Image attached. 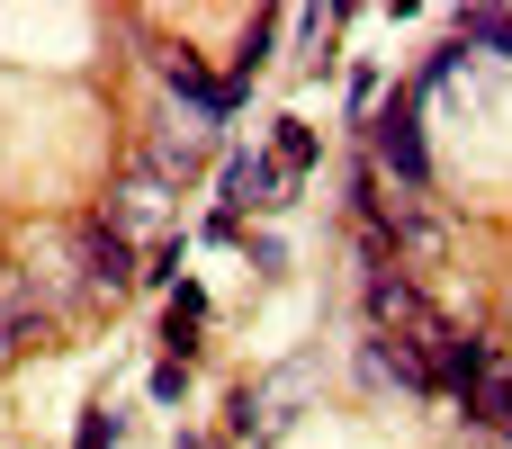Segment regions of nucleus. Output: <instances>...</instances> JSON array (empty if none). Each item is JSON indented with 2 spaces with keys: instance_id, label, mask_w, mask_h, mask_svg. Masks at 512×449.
I'll return each instance as SVG.
<instances>
[{
  "instance_id": "f257e3e1",
  "label": "nucleus",
  "mask_w": 512,
  "mask_h": 449,
  "mask_svg": "<svg viewBox=\"0 0 512 449\" xmlns=\"http://www.w3.org/2000/svg\"><path fill=\"white\" fill-rule=\"evenodd\" d=\"M360 216H369V243H396V261H405V270H441V261H450L441 216H432L414 189H387L378 171H360Z\"/></svg>"
},
{
  "instance_id": "f03ea898",
  "label": "nucleus",
  "mask_w": 512,
  "mask_h": 449,
  "mask_svg": "<svg viewBox=\"0 0 512 449\" xmlns=\"http://www.w3.org/2000/svg\"><path fill=\"white\" fill-rule=\"evenodd\" d=\"M99 225H108V234H126L135 252H153V243H171V234H180V216H171V189H162V180H153L144 162H135V171H126V180L108 189Z\"/></svg>"
},
{
  "instance_id": "7ed1b4c3",
  "label": "nucleus",
  "mask_w": 512,
  "mask_h": 449,
  "mask_svg": "<svg viewBox=\"0 0 512 449\" xmlns=\"http://www.w3.org/2000/svg\"><path fill=\"white\" fill-rule=\"evenodd\" d=\"M369 144H378V171H396L405 189H423V180H432V153H423V117H414V90L378 99V117H369Z\"/></svg>"
},
{
  "instance_id": "20e7f679",
  "label": "nucleus",
  "mask_w": 512,
  "mask_h": 449,
  "mask_svg": "<svg viewBox=\"0 0 512 449\" xmlns=\"http://www.w3.org/2000/svg\"><path fill=\"white\" fill-rule=\"evenodd\" d=\"M207 153H216V126H207V117H162L153 144H144V171H153L162 189H180V180L207 171Z\"/></svg>"
},
{
  "instance_id": "39448f33",
  "label": "nucleus",
  "mask_w": 512,
  "mask_h": 449,
  "mask_svg": "<svg viewBox=\"0 0 512 449\" xmlns=\"http://www.w3.org/2000/svg\"><path fill=\"white\" fill-rule=\"evenodd\" d=\"M72 252H81V288H90V297H126V288H144V270H135V243H126V234H108L99 216L72 234Z\"/></svg>"
},
{
  "instance_id": "423d86ee",
  "label": "nucleus",
  "mask_w": 512,
  "mask_h": 449,
  "mask_svg": "<svg viewBox=\"0 0 512 449\" xmlns=\"http://www.w3.org/2000/svg\"><path fill=\"white\" fill-rule=\"evenodd\" d=\"M288 189H297V180H288L270 153H234V162H225V216H279Z\"/></svg>"
},
{
  "instance_id": "0eeeda50",
  "label": "nucleus",
  "mask_w": 512,
  "mask_h": 449,
  "mask_svg": "<svg viewBox=\"0 0 512 449\" xmlns=\"http://www.w3.org/2000/svg\"><path fill=\"white\" fill-rule=\"evenodd\" d=\"M198 333H207V288L198 279H180L171 297H162V360H198Z\"/></svg>"
},
{
  "instance_id": "6e6552de",
  "label": "nucleus",
  "mask_w": 512,
  "mask_h": 449,
  "mask_svg": "<svg viewBox=\"0 0 512 449\" xmlns=\"http://www.w3.org/2000/svg\"><path fill=\"white\" fill-rule=\"evenodd\" d=\"M459 414H468V423H486V432H504V441H512V360H495V351H486V369L468 378Z\"/></svg>"
},
{
  "instance_id": "1a4fd4ad",
  "label": "nucleus",
  "mask_w": 512,
  "mask_h": 449,
  "mask_svg": "<svg viewBox=\"0 0 512 449\" xmlns=\"http://www.w3.org/2000/svg\"><path fill=\"white\" fill-rule=\"evenodd\" d=\"M45 333V306H36V279H0V369Z\"/></svg>"
},
{
  "instance_id": "9d476101",
  "label": "nucleus",
  "mask_w": 512,
  "mask_h": 449,
  "mask_svg": "<svg viewBox=\"0 0 512 449\" xmlns=\"http://www.w3.org/2000/svg\"><path fill=\"white\" fill-rule=\"evenodd\" d=\"M261 153H270V162H279V171H288V180H306V171H315V153H324V135H315V126H306V117H279V126H270V144H261Z\"/></svg>"
},
{
  "instance_id": "9b49d317",
  "label": "nucleus",
  "mask_w": 512,
  "mask_h": 449,
  "mask_svg": "<svg viewBox=\"0 0 512 449\" xmlns=\"http://www.w3.org/2000/svg\"><path fill=\"white\" fill-rule=\"evenodd\" d=\"M279 27H288L279 9H261V18L243 27V45H234V99H243V90H252V72L270 63V45H279Z\"/></svg>"
},
{
  "instance_id": "f8f14e48",
  "label": "nucleus",
  "mask_w": 512,
  "mask_h": 449,
  "mask_svg": "<svg viewBox=\"0 0 512 449\" xmlns=\"http://www.w3.org/2000/svg\"><path fill=\"white\" fill-rule=\"evenodd\" d=\"M459 45L504 54V63H512V9H468V18H459Z\"/></svg>"
},
{
  "instance_id": "ddd939ff",
  "label": "nucleus",
  "mask_w": 512,
  "mask_h": 449,
  "mask_svg": "<svg viewBox=\"0 0 512 449\" xmlns=\"http://www.w3.org/2000/svg\"><path fill=\"white\" fill-rule=\"evenodd\" d=\"M117 441H126V414H117L108 396H90V405H81V441H72V449H117Z\"/></svg>"
},
{
  "instance_id": "4468645a",
  "label": "nucleus",
  "mask_w": 512,
  "mask_h": 449,
  "mask_svg": "<svg viewBox=\"0 0 512 449\" xmlns=\"http://www.w3.org/2000/svg\"><path fill=\"white\" fill-rule=\"evenodd\" d=\"M243 243H252V270H261V279H279V270H288V252H279L270 234H243Z\"/></svg>"
},
{
  "instance_id": "2eb2a0df",
  "label": "nucleus",
  "mask_w": 512,
  "mask_h": 449,
  "mask_svg": "<svg viewBox=\"0 0 512 449\" xmlns=\"http://www.w3.org/2000/svg\"><path fill=\"white\" fill-rule=\"evenodd\" d=\"M180 387H189V369H180V360H162V369H153V405H180Z\"/></svg>"
},
{
  "instance_id": "dca6fc26",
  "label": "nucleus",
  "mask_w": 512,
  "mask_h": 449,
  "mask_svg": "<svg viewBox=\"0 0 512 449\" xmlns=\"http://www.w3.org/2000/svg\"><path fill=\"white\" fill-rule=\"evenodd\" d=\"M180 449H225V441H198V432H189V441H180Z\"/></svg>"
}]
</instances>
